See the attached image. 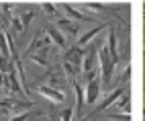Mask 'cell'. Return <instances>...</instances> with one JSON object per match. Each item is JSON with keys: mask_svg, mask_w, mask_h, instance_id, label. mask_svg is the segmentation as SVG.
<instances>
[{"mask_svg": "<svg viewBox=\"0 0 145 121\" xmlns=\"http://www.w3.org/2000/svg\"><path fill=\"white\" fill-rule=\"evenodd\" d=\"M57 29H65L70 35L78 33V25H72V21H59V23H57Z\"/></svg>", "mask_w": 145, "mask_h": 121, "instance_id": "obj_8", "label": "cell"}, {"mask_svg": "<svg viewBox=\"0 0 145 121\" xmlns=\"http://www.w3.org/2000/svg\"><path fill=\"white\" fill-rule=\"evenodd\" d=\"M2 72H4V70L0 68V84H4V78H2Z\"/></svg>", "mask_w": 145, "mask_h": 121, "instance_id": "obj_18", "label": "cell"}, {"mask_svg": "<svg viewBox=\"0 0 145 121\" xmlns=\"http://www.w3.org/2000/svg\"><path fill=\"white\" fill-rule=\"evenodd\" d=\"M104 27H106V23H102V25H98V27H96V29H92V31H90V33H86V35H84V37L80 39V47H82V45H84L86 41H90V37H94L96 33H100V31H102V29H104Z\"/></svg>", "mask_w": 145, "mask_h": 121, "instance_id": "obj_9", "label": "cell"}, {"mask_svg": "<svg viewBox=\"0 0 145 121\" xmlns=\"http://www.w3.org/2000/svg\"><path fill=\"white\" fill-rule=\"evenodd\" d=\"M0 47H2V56H8V47H6V35L0 33Z\"/></svg>", "mask_w": 145, "mask_h": 121, "instance_id": "obj_12", "label": "cell"}, {"mask_svg": "<svg viewBox=\"0 0 145 121\" xmlns=\"http://www.w3.org/2000/svg\"><path fill=\"white\" fill-rule=\"evenodd\" d=\"M41 6H43V13H49V15L55 11V8H53V4H49V2H45V4H41Z\"/></svg>", "mask_w": 145, "mask_h": 121, "instance_id": "obj_16", "label": "cell"}, {"mask_svg": "<svg viewBox=\"0 0 145 121\" xmlns=\"http://www.w3.org/2000/svg\"><path fill=\"white\" fill-rule=\"evenodd\" d=\"M49 43H51V37L39 33V35H37V39L31 43V47L27 49V56H31L33 52H37V49H47V47H49Z\"/></svg>", "mask_w": 145, "mask_h": 121, "instance_id": "obj_3", "label": "cell"}, {"mask_svg": "<svg viewBox=\"0 0 145 121\" xmlns=\"http://www.w3.org/2000/svg\"><path fill=\"white\" fill-rule=\"evenodd\" d=\"M31 19H33V11H31V13H27V15L23 17V25H29V21H31Z\"/></svg>", "mask_w": 145, "mask_h": 121, "instance_id": "obj_17", "label": "cell"}, {"mask_svg": "<svg viewBox=\"0 0 145 121\" xmlns=\"http://www.w3.org/2000/svg\"><path fill=\"white\" fill-rule=\"evenodd\" d=\"M100 62H102V78H104V84L110 86L114 66H112V60H110V52L106 47H100Z\"/></svg>", "mask_w": 145, "mask_h": 121, "instance_id": "obj_2", "label": "cell"}, {"mask_svg": "<svg viewBox=\"0 0 145 121\" xmlns=\"http://www.w3.org/2000/svg\"><path fill=\"white\" fill-rule=\"evenodd\" d=\"M10 23H12V27H14V31H23V29H25V25L18 21V19H12Z\"/></svg>", "mask_w": 145, "mask_h": 121, "instance_id": "obj_15", "label": "cell"}, {"mask_svg": "<svg viewBox=\"0 0 145 121\" xmlns=\"http://www.w3.org/2000/svg\"><path fill=\"white\" fill-rule=\"evenodd\" d=\"M70 117H72V109H65L63 113L57 115V121H70Z\"/></svg>", "mask_w": 145, "mask_h": 121, "instance_id": "obj_13", "label": "cell"}, {"mask_svg": "<svg viewBox=\"0 0 145 121\" xmlns=\"http://www.w3.org/2000/svg\"><path fill=\"white\" fill-rule=\"evenodd\" d=\"M63 8H65V13H67V15H72L74 19H78V21H90V19H88V17H84L82 13H78V11H74V8H72L70 4H63Z\"/></svg>", "mask_w": 145, "mask_h": 121, "instance_id": "obj_10", "label": "cell"}, {"mask_svg": "<svg viewBox=\"0 0 145 121\" xmlns=\"http://www.w3.org/2000/svg\"><path fill=\"white\" fill-rule=\"evenodd\" d=\"M47 35H49L57 45H61V47L65 45V39H63V35L59 33V29H57V27H47Z\"/></svg>", "mask_w": 145, "mask_h": 121, "instance_id": "obj_6", "label": "cell"}, {"mask_svg": "<svg viewBox=\"0 0 145 121\" xmlns=\"http://www.w3.org/2000/svg\"><path fill=\"white\" fill-rule=\"evenodd\" d=\"M94 56H96V45H92L88 49V58H86V64H84V74L88 80H92V64H94Z\"/></svg>", "mask_w": 145, "mask_h": 121, "instance_id": "obj_5", "label": "cell"}, {"mask_svg": "<svg viewBox=\"0 0 145 121\" xmlns=\"http://www.w3.org/2000/svg\"><path fill=\"white\" fill-rule=\"evenodd\" d=\"M82 56H84L82 47H74V49H70V52L63 56V70L67 72V76L74 78V80H76V76H78V72H80V60H82Z\"/></svg>", "mask_w": 145, "mask_h": 121, "instance_id": "obj_1", "label": "cell"}, {"mask_svg": "<svg viewBox=\"0 0 145 121\" xmlns=\"http://www.w3.org/2000/svg\"><path fill=\"white\" fill-rule=\"evenodd\" d=\"M96 95H98V80H90V84H88V105H92L96 101Z\"/></svg>", "mask_w": 145, "mask_h": 121, "instance_id": "obj_7", "label": "cell"}, {"mask_svg": "<svg viewBox=\"0 0 145 121\" xmlns=\"http://www.w3.org/2000/svg\"><path fill=\"white\" fill-rule=\"evenodd\" d=\"M117 105H119V107H121L123 111H129V95H127V93H125V95H123V99L119 101V103H117Z\"/></svg>", "mask_w": 145, "mask_h": 121, "instance_id": "obj_11", "label": "cell"}, {"mask_svg": "<svg viewBox=\"0 0 145 121\" xmlns=\"http://www.w3.org/2000/svg\"><path fill=\"white\" fill-rule=\"evenodd\" d=\"M37 113V111H35ZM35 113H31V111H25L23 115H16V117H10V121H25L27 117H31V115H35Z\"/></svg>", "mask_w": 145, "mask_h": 121, "instance_id": "obj_14", "label": "cell"}, {"mask_svg": "<svg viewBox=\"0 0 145 121\" xmlns=\"http://www.w3.org/2000/svg\"><path fill=\"white\" fill-rule=\"evenodd\" d=\"M39 93H41L43 97H47V99H51L53 103H61V101L65 99L63 93H59V90L53 88V86H41V88H39Z\"/></svg>", "mask_w": 145, "mask_h": 121, "instance_id": "obj_4", "label": "cell"}]
</instances>
